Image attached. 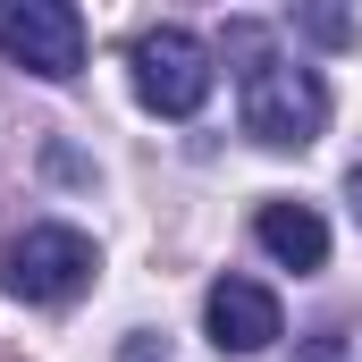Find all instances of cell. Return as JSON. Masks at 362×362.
<instances>
[{
    "mask_svg": "<svg viewBox=\"0 0 362 362\" xmlns=\"http://www.w3.org/2000/svg\"><path fill=\"white\" fill-rule=\"evenodd\" d=\"M295 25H303L312 42H329V51L362 42V17H346V8H295Z\"/></svg>",
    "mask_w": 362,
    "mask_h": 362,
    "instance_id": "cell-8",
    "label": "cell"
},
{
    "mask_svg": "<svg viewBox=\"0 0 362 362\" xmlns=\"http://www.w3.org/2000/svg\"><path fill=\"white\" fill-rule=\"evenodd\" d=\"M202 320H211V346L219 354H262L278 329V295L262 286V278H219L211 295H202Z\"/></svg>",
    "mask_w": 362,
    "mask_h": 362,
    "instance_id": "cell-5",
    "label": "cell"
},
{
    "mask_svg": "<svg viewBox=\"0 0 362 362\" xmlns=\"http://www.w3.org/2000/svg\"><path fill=\"white\" fill-rule=\"evenodd\" d=\"M0 51L34 76H76L85 68V17L68 0H17V8H0Z\"/></svg>",
    "mask_w": 362,
    "mask_h": 362,
    "instance_id": "cell-4",
    "label": "cell"
},
{
    "mask_svg": "<svg viewBox=\"0 0 362 362\" xmlns=\"http://www.w3.org/2000/svg\"><path fill=\"white\" fill-rule=\"evenodd\" d=\"M228 59L245 68V85H253L262 68H278V42H270V25H262V17H228Z\"/></svg>",
    "mask_w": 362,
    "mask_h": 362,
    "instance_id": "cell-7",
    "label": "cell"
},
{
    "mask_svg": "<svg viewBox=\"0 0 362 362\" xmlns=\"http://www.w3.org/2000/svg\"><path fill=\"white\" fill-rule=\"evenodd\" d=\"M295 362H354L337 337H312V346H295Z\"/></svg>",
    "mask_w": 362,
    "mask_h": 362,
    "instance_id": "cell-9",
    "label": "cell"
},
{
    "mask_svg": "<svg viewBox=\"0 0 362 362\" xmlns=\"http://www.w3.org/2000/svg\"><path fill=\"white\" fill-rule=\"evenodd\" d=\"M346 194H354V211H362V169H354V177H346Z\"/></svg>",
    "mask_w": 362,
    "mask_h": 362,
    "instance_id": "cell-10",
    "label": "cell"
},
{
    "mask_svg": "<svg viewBox=\"0 0 362 362\" xmlns=\"http://www.w3.org/2000/svg\"><path fill=\"white\" fill-rule=\"evenodd\" d=\"M93 270H101V253H93V236H76V228H25L0 253V286L17 303H76L93 286Z\"/></svg>",
    "mask_w": 362,
    "mask_h": 362,
    "instance_id": "cell-1",
    "label": "cell"
},
{
    "mask_svg": "<svg viewBox=\"0 0 362 362\" xmlns=\"http://www.w3.org/2000/svg\"><path fill=\"white\" fill-rule=\"evenodd\" d=\"M320 127H329V85L312 76V68H262L253 85H245V135H262L278 152H303V144H320Z\"/></svg>",
    "mask_w": 362,
    "mask_h": 362,
    "instance_id": "cell-2",
    "label": "cell"
},
{
    "mask_svg": "<svg viewBox=\"0 0 362 362\" xmlns=\"http://www.w3.org/2000/svg\"><path fill=\"white\" fill-rule=\"evenodd\" d=\"M253 236H262V253H270L278 270H295V278L329 262V219H320L312 202H262Z\"/></svg>",
    "mask_w": 362,
    "mask_h": 362,
    "instance_id": "cell-6",
    "label": "cell"
},
{
    "mask_svg": "<svg viewBox=\"0 0 362 362\" xmlns=\"http://www.w3.org/2000/svg\"><path fill=\"white\" fill-rule=\"evenodd\" d=\"M135 93H144V110H160V118H194V110L211 101V51H202V34L152 25V34L135 42Z\"/></svg>",
    "mask_w": 362,
    "mask_h": 362,
    "instance_id": "cell-3",
    "label": "cell"
}]
</instances>
